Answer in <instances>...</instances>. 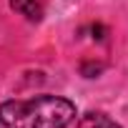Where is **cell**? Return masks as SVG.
<instances>
[{"instance_id":"cell-4","label":"cell","mask_w":128,"mask_h":128,"mask_svg":"<svg viewBox=\"0 0 128 128\" xmlns=\"http://www.w3.org/2000/svg\"><path fill=\"white\" fill-rule=\"evenodd\" d=\"M100 70H103V63H93V60H86L83 66H80V73H83L86 78H96Z\"/></svg>"},{"instance_id":"cell-1","label":"cell","mask_w":128,"mask_h":128,"mask_svg":"<svg viewBox=\"0 0 128 128\" xmlns=\"http://www.w3.org/2000/svg\"><path fill=\"white\" fill-rule=\"evenodd\" d=\"M76 120V106L58 96L8 100L0 106V128H66Z\"/></svg>"},{"instance_id":"cell-2","label":"cell","mask_w":128,"mask_h":128,"mask_svg":"<svg viewBox=\"0 0 128 128\" xmlns=\"http://www.w3.org/2000/svg\"><path fill=\"white\" fill-rule=\"evenodd\" d=\"M78 128H120L116 120H110L106 113H86L78 120Z\"/></svg>"},{"instance_id":"cell-3","label":"cell","mask_w":128,"mask_h":128,"mask_svg":"<svg viewBox=\"0 0 128 128\" xmlns=\"http://www.w3.org/2000/svg\"><path fill=\"white\" fill-rule=\"evenodd\" d=\"M10 5H13L18 13H23L25 18L40 20V5L35 3V0H10Z\"/></svg>"}]
</instances>
